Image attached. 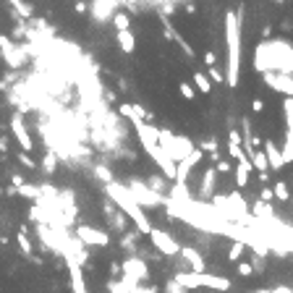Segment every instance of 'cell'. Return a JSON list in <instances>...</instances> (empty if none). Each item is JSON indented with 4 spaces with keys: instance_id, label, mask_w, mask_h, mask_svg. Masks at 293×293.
I'll use <instances>...</instances> for the list:
<instances>
[{
    "instance_id": "d4e9b609",
    "label": "cell",
    "mask_w": 293,
    "mask_h": 293,
    "mask_svg": "<svg viewBox=\"0 0 293 293\" xmlns=\"http://www.w3.org/2000/svg\"><path fill=\"white\" fill-rule=\"evenodd\" d=\"M254 215H257V218H272V207L259 199V202L254 204Z\"/></svg>"
},
{
    "instance_id": "6da1fadb",
    "label": "cell",
    "mask_w": 293,
    "mask_h": 293,
    "mask_svg": "<svg viewBox=\"0 0 293 293\" xmlns=\"http://www.w3.org/2000/svg\"><path fill=\"white\" fill-rule=\"evenodd\" d=\"M241 79V21L238 13H225V84L230 89L238 87Z\"/></svg>"
},
{
    "instance_id": "cb8c5ba5",
    "label": "cell",
    "mask_w": 293,
    "mask_h": 293,
    "mask_svg": "<svg viewBox=\"0 0 293 293\" xmlns=\"http://www.w3.org/2000/svg\"><path fill=\"white\" fill-rule=\"evenodd\" d=\"M272 194H275V199H280V202H290V191H288V186L283 181H277L272 186Z\"/></svg>"
},
{
    "instance_id": "4fadbf2b",
    "label": "cell",
    "mask_w": 293,
    "mask_h": 293,
    "mask_svg": "<svg viewBox=\"0 0 293 293\" xmlns=\"http://www.w3.org/2000/svg\"><path fill=\"white\" fill-rule=\"evenodd\" d=\"M0 53H3L6 63H8L11 68H19V66H21V50H19L6 34H0Z\"/></svg>"
},
{
    "instance_id": "7c38bea8",
    "label": "cell",
    "mask_w": 293,
    "mask_h": 293,
    "mask_svg": "<svg viewBox=\"0 0 293 293\" xmlns=\"http://www.w3.org/2000/svg\"><path fill=\"white\" fill-rule=\"evenodd\" d=\"M215 189H218V171L215 168H207L202 173V183H199V199H212L215 196Z\"/></svg>"
},
{
    "instance_id": "484cf974",
    "label": "cell",
    "mask_w": 293,
    "mask_h": 293,
    "mask_svg": "<svg viewBox=\"0 0 293 293\" xmlns=\"http://www.w3.org/2000/svg\"><path fill=\"white\" fill-rule=\"evenodd\" d=\"M178 92H181L183 100H194V97H196V89H194L189 81H181V84H178Z\"/></svg>"
},
{
    "instance_id": "4316f807",
    "label": "cell",
    "mask_w": 293,
    "mask_h": 293,
    "mask_svg": "<svg viewBox=\"0 0 293 293\" xmlns=\"http://www.w3.org/2000/svg\"><path fill=\"white\" fill-rule=\"evenodd\" d=\"M8 6H11L13 11H19L21 16H32V8H29L24 0H8Z\"/></svg>"
},
{
    "instance_id": "8fae6325",
    "label": "cell",
    "mask_w": 293,
    "mask_h": 293,
    "mask_svg": "<svg viewBox=\"0 0 293 293\" xmlns=\"http://www.w3.org/2000/svg\"><path fill=\"white\" fill-rule=\"evenodd\" d=\"M262 149H265V155H267V162H270V168L275 173H280L283 168H285V160H283V152H280V147H277L272 139H267V142H262Z\"/></svg>"
},
{
    "instance_id": "f35d334b",
    "label": "cell",
    "mask_w": 293,
    "mask_h": 293,
    "mask_svg": "<svg viewBox=\"0 0 293 293\" xmlns=\"http://www.w3.org/2000/svg\"><path fill=\"white\" fill-rule=\"evenodd\" d=\"M73 8H76V13H87V11H89V6L84 3V0H79V3H76Z\"/></svg>"
},
{
    "instance_id": "5bb4252c",
    "label": "cell",
    "mask_w": 293,
    "mask_h": 293,
    "mask_svg": "<svg viewBox=\"0 0 293 293\" xmlns=\"http://www.w3.org/2000/svg\"><path fill=\"white\" fill-rule=\"evenodd\" d=\"M252 160L249 157H243V160H238L236 162V168H233V181H236V189H246V183H249V176H252Z\"/></svg>"
},
{
    "instance_id": "7402d4cb",
    "label": "cell",
    "mask_w": 293,
    "mask_h": 293,
    "mask_svg": "<svg viewBox=\"0 0 293 293\" xmlns=\"http://www.w3.org/2000/svg\"><path fill=\"white\" fill-rule=\"evenodd\" d=\"M243 249H246V241H233V243H230V249H228V259L230 262H241Z\"/></svg>"
},
{
    "instance_id": "60d3db41",
    "label": "cell",
    "mask_w": 293,
    "mask_h": 293,
    "mask_svg": "<svg viewBox=\"0 0 293 293\" xmlns=\"http://www.w3.org/2000/svg\"><path fill=\"white\" fill-rule=\"evenodd\" d=\"M6 149H8V142H6L3 136H0V152H6Z\"/></svg>"
},
{
    "instance_id": "4dcf8cb0",
    "label": "cell",
    "mask_w": 293,
    "mask_h": 293,
    "mask_svg": "<svg viewBox=\"0 0 293 293\" xmlns=\"http://www.w3.org/2000/svg\"><path fill=\"white\" fill-rule=\"evenodd\" d=\"M210 81H225V73L218 68V63L210 66Z\"/></svg>"
},
{
    "instance_id": "9a60e30c",
    "label": "cell",
    "mask_w": 293,
    "mask_h": 293,
    "mask_svg": "<svg viewBox=\"0 0 293 293\" xmlns=\"http://www.w3.org/2000/svg\"><path fill=\"white\" fill-rule=\"evenodd\" d=\"M120 0H95V19L102 21V19H113L115 16V8H118Z\"/></svg>"
},
{
    "instance_id": "7bdbcfd3",
    "label": "cell",
    "mask_w": 293,
    "mask_h": 293,
    "mask_svg": "<svg viewBox=\"0 0 293 293\" xmlns=\"http://www.w3.org/2000/svg\"><path fill=\"white\" fill-rule=\"evenodd\" d=\"M290 202H293V196H290Z\"/></svg>"
},
{
    "instance_id": "277c9868",
    "label": "cell",
    "mask_w": 293,
    "mask_h": 293,
    "mask_svg": "<svg viewBox=\"0 0 293 293\" xmlns=\"http://www.w3.org/2000/svg\"><path fill=\"white\" fill-rule=\"evenodd\" d=\"M157 142H160L162 152H165V155L171 157L173 162H181L183 157H189L191 152H194L191 139L178 136V134H173L171 129H157Z\"/></svg>"
},
{
    "instance_id": "e0dca14e",
    "label": "cell",
    "mask_w": 293,
    "mask_h": 293,
    "mask_svg": "<svg viewBox=\"0 0 293 293\" xmlns=\"http://www.w3.org/2000/svg\"><path fill=\"white\" fill-rule=\"evenodd\" d=\"M181 257L189 262V267L194 272H204V259L196 254V249H191V246H181Z\"/></svg>"
},
{
    "instance_id": "ab89813d",
    "label": "cell",
    "mask_w": 293,
    "mask_h": 293,
    "mask_svg": "<svg viewBox=\"0 0 293 293\" xmlns=\"http://www.w3.org/2000/svg\"><path fill=\"white\" fill-rule=\"evenodd\" d=\"M272 189H265V191H262V202H272Z\"/></svg>"
},
{
    "instance_id": "1f68e13d",
    "label": "cell",
    "mask_w": 293,
    "mask_h": 293,
    "mask_svg": "<svg viewBox=\"0 0 293 293\" xmlns=\"http://www.w3.org/2000/svg\"><path fill=\"white\" fill-rule=\"evenodd\" d=\"M16 157H19V162H21V165H26V168H37V162H34L32 157H29V152H24V149H19V155H16Z\"/></svg>"
},
{
    "instance_id": "7a4b0ae2",
    "label": "cell",
    "mask_w": 293,
    "mask_h": 293,
    "mask_svg": "<svg viewBox=\"0 0 293 293\" xmlns=\"http://www.w3.org/2000/svg\"><path fill=\"white\" fill-rule=\"evenodd\" d=\"M105 194L110 196V202H115L118 210H120V212L136 225L139 233H142V236H149L152 223H149V218H147V212L142 210V204H136V202H134V196L129 194L126 186H120V183L110 181V183H105Z\"/></svg>"
},
{
    "instance_id": "8992f818",
    "label": "cell",
    "mask_w": 293,
    "mask_h": 293,
    "mask_svg": "<svg viewBox=\"0 0 293 293\" xmlns=\"http://www.w3.org/2000/svg\"><path fill=\"white\" fill-rule=\"evenodd\" d=\"M126 189H129V194L134 196V202L136 204H147V207H157V204H165V196H160V194H155V191H152L149 186H147V183H142V181H129L126 183Z\"/></svg>"
},
{
    "instance_id": "2e32d148",
    "label": "cell",
    "mask_w": 293,
    "mask_h": 293,
    "mask_svg": "<svg viewBox=\"0 0 293 293\" xmlns=\"http://www.w3.org/2000/svg\"><path fill=\"white\" fill-rule=\"evenodd\" d=\"M68 265V275H71V290L73 293H89L87 290V283H84V272L76 262H66Z\"/></svg>"
},
{
    "instance_id": "3957f363",
    "label": "cell",
    "mask_w": 293,
    "mask_h": 293,
    "mask_svg": "<svg viewBox=\"0 0 293 293\" xmlns=\"http://www.w3.org/2000/svg\"><path fill=\"white\" fill-rule=\"evenodd\" d=\"M173 280H176L178 285H183L186 290H196V288H210V290H215V293L230 290V280H228V277L212 275V272H194V270H189V272H176Z\"/></svg>"
},
{
    "instance_id": "e575fe53",
    "label": "cell",
    "mask_w": 293,
    "mask_h": 293,
    "mask_svg": "<svg viewBox=\"0 0 293 293\" xmlns=\"http://www.w3.org/2000/svg\"><path fill=\"white\" fill-rule=\"evenodd\" d=\"M168 293H186V288L178 285L176 280H171V283H168Z\"/></svg>"
},
{
    "instance_id": "5b68a950",
    "label": "cell",
    "mask_w": 293,
    "mask_h": 293,
    "mask_svg": "<svg viewBox=\"0 0 293 293\" xmlns=\"http://www.w3.org/2000/svg\"><path fill=\"white\" fill-rule=\"evenodd\" d=\"M120 270H123V283L131 288V293L136 290V283H142V280L149 277V267H147V262L142 257H126Z\"/></svg>"
},
{
    "instance_id": "44dd1931",
    "label": "cell",
    "mask_w": 293,
    "mask_h": 293,
    "mask_svg": "<svg viewBox=\"0 0 293 293\" xmlns=\"http://www.w3.org/2000/svg\"><path fill=\"white\" fill-rule=\"evenodd\" d=\"M194 84H196V92H199V95H210V92H212L210 76H204L202 71H196V73H194Z\"/></svg>"
},
{
    "instance_id": "8d00e7d4",
    "label": "cell",
    "mask_w": 293,
    "mask_h": 293,
    "mask_svg": "<svg viewBox=\"0 0 293 293\" xmlns=\"http://www.w3.org/2000/svg\"><path fill=\"white\" fill-rule=\"evenodd\" d=\"M215 63H218V55H215L212 50H210V53H204V66L210 68V66H215Z\"/></svg>"
},
{
    "instance_id": "ffe728a7",
    "label": "cell",
    "mask_w": 293,
    "mask_h": 293,
    "mask_svg": "<svg viewBox=\"0 0 293 293\" xmlns=\"http://www.w3.org/2000/svg\"><path fill=\"white\" fill-rule=\"evenodd\" d=\"M249 160H252V168H254L257 173H267L270 171V162H267L265 149H254L252 155H249Z\"/></svg>"
},
{
    "instance_id": "52a82bcc",
    "label": "cell",
    "mask_w": 293,
    "mask_h": 293,
    "mask_svg": "<svg viewBox=\"0 0 293 293\" xmlns=\"http://www.w3.org/2000/svg\"><path fill=\"white\" fill-rule=\"evenodd\" d=\"M149 241H152V246L160 252V254H165V257H178L181 254V243L168 233V230H160V228H152L149 230Z\"/></svg>"
},
{
    "instance_id": "ba28073f",
    "label": "cell",
    "mask_w": 293,
    "mask_h": 293,
    "mask_svg": "<svg viewBox=\"0 0 293 293\" xmlns=\"http://www.w3.org/2000/svg\"><path fill=\"white\" fill-rule=\"evenodd\" d=\"M76 238H79L84 246H107L110 243V236L100 228H92V225H79L76 228Z\"/></svg>"
},
{
    "instance_id": "f546056e",
    "label": "cell",
    "mask_w": 293,
    "mask_h": 293,
    "mask_svg": "<svg viewBox=\"0 0 293 293\" xmlns=\"http://www.w3.org/2000/svg\"><path fill=\"white\" fill-rule=\"evenodd\" d=\"M95 176H97L100 181H105V183H110V181H113L110 171H107V168H102V165H97V168H95Z\"/></svg>"
},
{
    "instance_id": "83f0119b",
    "label": "cell",
    "mask_w": 293,
    "mask_h": 293,
    "mask_svg": "<svg viewBox=\"0 0 293 293\" xmlns=\"http://www.w3.org/2000/svg\"><path fill=\"white\" fill-rule=\"evenodd\" d=\"M19 246H21V252L26 254V257H32V241H29V236L24 233V230H19Z\"/></svg>"
},
{
    "instance_id": "ac0fdd59",
    "label": "cell",
    "mask_w": 293,
    "mask_h": 293,
    "mask_svg": "<svg viewBox=\"0 0 293 293\" xmlns=\"http://www.w3.org/2000/svg\"><path fill=\"white\" fill-rule=\"evenodd\" d=\"M283 115H285V142L293 144V97L283 100Z\"/></svg>"
},
{
    "instance_id": "b9f144b4",
    "label": "cell",
    "mask_w": 293,
    "mask_h": 293,
    "mask_svg": "<svg viewBox=\"0 0 293 293\" xmlns=\"http://www.w3.org/2000/svg\"><path fill=\"white\" fill-rule=\"evenodd\" d=\"M254 293H267V290H254Z\"/></svg>"
},
{
    "instance_id": "d6986e66",
    "label": "cell",
    "mask_w": 293,
    "mask_h": 293,
    "mask_svg": "<svg viewBox=\"0 0 293 293\" xmlns=\"http://www.w3.org/2000/svg\"><path fill=\"white\" fill-rule=\"evenodd\" d=\"M115 39H118V48H120L123 53H134V50H136V37H134L131 29H126V32H118Z\"/></svg>"
},
{
    "instance_id": "30bf717a",
    "label": "cell",
    "mask_w": 293,
    "mask_h": 293,
    "mask_svg": "<svg viewBox=\"0 0 293 293\" xmlns=\"http://www.w3.org/2000/svg\"><path fill=\"white\" fill-rule=\"evenodd\" d=\"M11 131H13V136H16V142H19V147H21L24 152H32V149H34V142H32V136H29V131H26V126H24L21 115H13V118H11Z\"/></svg>"
},
{
    "instance_id": "f1b7e54d",
    "label": "cell",
    "mask_w": 293,
    "mask_h": 293,
    "mask_svg": "<svg viewBox=\"0 0 293 293\" xmlns=\"http://www.w3.org/2000/svg\"><path fill=\"white\" fill-rule=\"evenodd\" d=\"M55 152H48V155H45V173H55Z\"/></svg>"
},
{
    "instance_id": "9c48e42d",
    "label": "cell",
    "mask_w": 293,
    "mask_h": 293,
    "mask_svg": "<svg viewBox=\"0 0 293 293\" xmlns=\"http://www.w3.org/2000/svg\"><path fill=\"white\" fill-rule=\"evenodd\" d=\"M202 160H204V149H202V147H194L191 155L183 157V160L178 162V181H176V183H186L189 176H191V171H194V168L202 162Z\"/></svg>"
},
{
    "instance_id": "d590c367",
    "label": "cell",
    "mask_w": 293,
    "mask_h": 293,
    "mask_svg": "<svg viewBox=\"0 0 293 293\" xmlns=\"http://www.w3.org/2000/svg\"><path fill=\"white\" fill-rule=\"evenodd\" d=\"M262 110H265V100H252V113H262Z\"/></svg>"
},
{
    "instance_id": "603a6c76",
    "label": "cell",
    "mask_w": 293,
    "mask_h": 293,
    "mask_svg": "<svg viewBox=\"0 0 293 293\" xmlns=\"http://www.w3.org/2000/svg\"><path fill=\"white\" fill-rule=\"evenodd\" d=\"M110 21L115 24V29H118V32H126V29H131V19H129V13H120V11H118Z\"/></svg>"
},
{
    "instance_id": "d6a6232c",
    "label": "cell",
    "mask_w": 293,
    "mask_h": 293,
    "mask_svg": "<svg viewBox=\"0 0 293 293\" xmlns=\"http://www.w3.org/2000/svg\"><path fill=\"white\" fill-rule=\"evenodd\" d=\"M238 275L241 277H252V275H257V270L252 265H246V262H238Z\"/></svg>"
},
{
    "instance_id": "74e56055",
    "label": "cell",
    "mask_w": 293,
    "mask_h": 293,
    "mask_svg": "<svg viewBox=\"0 0 293 293\" xmlns=\"http://www.w3.org/2000/svg\"><path fill=\"white\" fill-rule=\"evenodd\" d=\"M11 181H13V186H16V189L24 186V176H19V173H11Z\"/></svg>"
},
{
    "instance_id": "836d02e7",
    "label": "cell",
    "mask_w": 293,
    "mask_h": 293,
    "mask_svg": "<svg viewBox=\"0 0 293 293\" xmlns=\"http://www.w3.org/2000/svg\"><path fill=\"white\" fill-rule=\"evenodd\" d=\"M215 171H218V176H225V173H230V162L220 160L218 165H215Z\"/></svg>"
}]
</instances>
